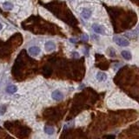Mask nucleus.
<instances>
[{"mask_svg": "<svg viewBox=\"0 0 139 139\" xmlns=\"http://www.w3.org/2000/svg\"><path fill=\"white\" fill-rule=\"evenodd\" d=\"M3 7L4 10H6V11H11V10L13 9L14 6L11 2L7 1V2H4V3L3 4Z\"/></svg>", "mask_w": 139, "mask_h": 139, "instance_id": "8", "label": "nucleus"}, {"mask_svg": "<svg viewBox=\"0 0 139 139\" xmlns=\"http://www.w3.org/2000/svg\"><path fill=\"white\" fill-rule=\"evenodd\" d=\"M70 41L71 43H76V42H77V39H75V38H70Z\"/></svg>", "mask_w": 139, "mask_h": 139, "instance_id": "14", "label": "nucleus"}, {"mask_svg": "<svg viewBox=\"0 0 139 139\" xmlns=\"http://www.w3.org/2000/svg\"><path fill=\"white\" fill-rule=\"evenodd\" d=\"M4 111H5V107H4L3 110H2L1 107H0V115H3L4 113Z\"/></svg>", "mask_w": 139, "mask_h": 139, "instance_id": "13", "label": "nucleus"}, {"mask_svg": "<svg viewBox=\"0 0 139 139\" xmlns=\"http://www.w3.org/2000/svg\"><path fill=\"white\" fill-rule=\"evenodd\" d=\"M81 39L83 41V42H87V41L89 40V37L87 34H83V36H82V38H81Z\"/></svg>", "mask_w": 139, "mask_h": 139, "instance_id": "12", "label": "nucleus"}, {"mask_svg": "<svg viewBox=\"0 0 139 139\" xmlns=\"http://www.w3.org/2000/svg\"><path fill=\"white\" fill-rule=\"evenodd\" d=\"M29 53L33 56H37L40 53V48L38 46H31L29 48Z\"/></svg>", "mask_w": 139, "mask_h": 139, "instance_id": "3", "label": "nucleus"}, {"mask_svg": "<svg viewBox=\"0 0 139 139\" xmlns=\"http://www.w3.org/2000/svg\"><path fill=\"white\" fill-rule=\"evenodd\" d=\"M96 78L98 79L99 81H105L107 79V75L104 72H98L96 74Z\"/></svg>", "mask_w": 139, "mask_h": 139, "instance_id": "10", "label": "nucleus"}, {"mask_svg": "<svg viewBox=\"0 0 139 139\" xmlns=\"http://www.w3.org/2000/svg\"><path fill=\"white\" fill-rule=\"evenodd\" d=\"M92 29H93L94 31L96 32V33H97V34H104V33H105L104 27L101 26V25H99V24H94L93 25H92Z\"/></svg>", "mask_w": 139, "mask_h": 139, "instance_id": "2", "label": "nucleus"}, {"mask_svg": "<svg viewBox=\"0 0 139 139\" xmlns=\"http://www.w3.org/2000/svg\"><path fill=\"white\" fill-rule=\"evenodd\" d=\"M51 96H52V98L55 99V100H56V101H60V100H62V99L64 98V95H63V93L60 92L59 91H53Z\"/></svg>", "mask_w": 139, "mask_h": 139, "instance_id": "5", "label": "nucleus"}, {"mask_svg": "<svg viewBox=\"0 0 139 139\" xmlns=\"http://www.w3.org/2000/svg\"><path fill=\"white\" fill-rule=\"evenodd\" d=\"M121 55L125 60H130L131 59V54L130 51H123L121 52Z\"/></svg>", "mask_w": 139, "mask_h": 139, "instance_id": "9", "label": "nucleus"}, {"mask_svg": "<svg viewBox=\"0 0 139 139\" xmlns=\"http://www.w3.org/2000/svg\"><path fill=\"white\" fill-rule=\"evenodd\" d=\"M81 16L83 17L84 19H89L91 16V11L90 9L88 8H84L82 11V13H81Z\"/></svg>", "mask_w": 139, "mask_h": 139, "instance_id": "6", "label": "nucleus"}, {"mask_svg": "<svg viewBox=\"0 0 139 139\" xmlns=\"http://www.w3.org/2000/svg\"><path fill=\"white\" fill-rule=\"evenodd\" d=\"M113 40H114V42H115L117 45L123 46V47L128 46L129 44H130V42H129L127 39H125V38H122V37H117V36H116V37H114Z\"/></svg>", "mask_w": 139, "mask_h": 139, "instance_id": "1", "label": "nucleus"}, {"mask_svg": "<svg viewBox=\"0 0 139 139\" xmlns=\"http://www.w3.org/2000/svg\"><path fill=\"white\" fill-rule=\"evenodd\" d=\"M54 129L53 127H51V126H45L44 127V132L48 135H52L54 133Z\"/></svg>", "mask_w": 139, "mask_h": 139, "instance_id": "11", "label": "nucleus"}, {"mask_svg": "<svg viewBox=\"0 0 139 139\" xmlns=\"http://www.w3.org/2000/svg\"><path fill=\"white\" fill-rule=\"evenodd\" d=\"M17 87L16 85H9L6 88V91L9 94H14L15 92H17Z\"/></svg>", "mask_w": 139, "mask_h": 139, "instance_id": "7", "label": "nucleus"}, {"mask_svg": "<svg viewBox=\"0 0 139 139\" xmlns=\"http://www.w3.org/2000/svg\"><path fill=\"white\" fill-rule=\"evenodd\" d=\"M2 28H3V25H2V24H0V30H2Z\"/></svg>", "mask_w": 139, "mask_h": 139, "instance_id": "15", "label": "nucleus"}, {"mask_svg": "<svg viewBox=\"0 0 139 139\" xmlns=\"http://www.w3.org/2000/svg\"><path fill=\"white\" fill-rule=\"evenodd\" d=\"M44 47H45V50L47 51H54L56 49V43L52 42V41H47L45 44H44Z\"/></svg>", "mask_w": 139, "mask_h": 139, "instance_id": "4", "label": "nucleus"}]
</instances>
